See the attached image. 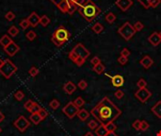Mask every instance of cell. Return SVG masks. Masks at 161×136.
I'll return each instance as SVG.
<instances>
[{
  "label": "cell",
  "mask_w": 161,
  "mask_h": 136,
  "mask_svg": "<svg viewBox=\"0 0 161 136\" xmlns=\"http://www.w3.org/2000/svg\"><path fill=\"white\" fill-rule=\"evenodd\" d=\"M91 29L93 30V32H95L96 34H101L104 30V25H102L101 23H95L94 25H92Z\"/></svg>",
  "instance_id": "cell-24"
},
{
  "label": "cell",
  "mask_w": 161,
  "mask_h": 136,
  "mask_svg": "<svg viewBox=\"0 0 161 136\" xmlns=\"http://www.w3.org/2000/svg\"><path fill=\"white\" fill-rule=\"evenodd\" d=\"M41 106L38 103H36V102H34V104L31 107V109L29 110V113H38L41 110Z\"/></svg>",
  "instance_id": "cell-28"
},
{
  "label": "cell",
  "mask_w": 161,
  "mask_h": 136,
  "mask_svg": "<svg viewBox=\"0 0 161 136\" xmlns=\"http://www.w3.org/2000/svg\"><path fill=\"white\" fill-rule=\"evenodd\" d=\"M24 97H25V93L21 90L17 91L14 93V98H16V100H18V101H22L24 99Z\"/></svg>",
  "instance_id": "cell-34"
},
{
  "label": "cell",
  "mask_w": 161,
  "mask_h": 136,
  "mask_svg": "<svg viewBox=\"0 0 161 136\" xmlns=\"http://www.w3.org/2000/svg\"><path fill=\"white\" fill-rule=\"evenodd\" d=\"M105 76H108V78L111 79V83L114 87L120 88L122 87L124 83V76L121 75H115V76H109L108 74H105Z\"/></svg>",
  "instance_id": "cell-11"
},
{
  "label": "cell",
  "mask_w": 161,
  "mask_h": 136,
  "mask_svg": "<svg viewBox=\"0 0 161 136\" xmlns=\"http://www.w3.org/2000/svg\"><path fill=\"white\" fill-rule=\"evenodd\" d=\"M135 96L139 101H141V103H145V102L152 96V93L148 90L147 88L143 89H139V90L135 93Z\"/></svg>",
  "instance_id": "cell-10"
},
{
  "label": "cell",
  "mask_w": 161,
  "mask_h": 136,
  "mask_svg": "<svg viewBox=\"0 0 161 136\" xmlns=\"http://www.w3.org/2000/svg\"><path fill=\"white\" fill-rule=\"evenodd\" d=\"M130 54H131V52L129 51L128 48H124V49L121 51V55H122V56L126 57V58H128L130 56Z\"/></svg>",
  "instance_id": "cell-50"
},
{
  "label": "cell",
  "mask_w": 161,
  "mask_h": 136,
  "mask_svg": "<svg viewBox=\"0 0 161 136\" xmlns=\"http://www.w3.org/2000/svg\"><path fill=\"white\" fill-rule=\"evenodd\" d=\"M13 125L20 132H25L29 127V126H30V121H29L27 118H25L24 115H20L14 121Z\"/></svg>",
  "instance_id": "cell-9"
},
{
  "label": "cell",
  "mask_w": 161,
  "mask_h": 136,
  "mask_svg": "<svg viewBox=\"0 0 161 136\" xmlns=\"http://www.w3.org/2000/svg\"><path fill=\"white\" fill-rule=\"evenodd\" d=\"M77 86H78L79 89H81V90H85V89H87V87H88V83H87L86 80L81 79V80H80V81L78 82Z\"/></svg>",
  "instance_id": "cell-41"
},
{
  "label": "cell",
  "mask_w": 161,
  "mask_h": 136,
  "mask_svg": "<svg viewBox=\"0 0 161 136\" xmlns=\"http://www.w3.org/2000/svg\"><path fill=\"white\" fill-rule=\"evenodd\" d=\"M127 62H128V58H126V57H124V56H121L118 58V62L120 63L121 65H125Z\"/></svg>",
  "instance_id": "cell-42"
},
{
  "label": "cell",
  "mask_w": 161,
  "mask_h": 136,
  "mask_svg": "<svg viewBox=\"0 0 161 136\" xmlns=\"http://www.w3.org/2000/svg\"><path fill=\"white\" fill-rule=\"evenodd\" d=\"M1 132H2V127H0V133H1Z\"/></svg>",
  "instance_id": "cell-55"
},
{
  "label": "cell",
  "mask_w": 161,
  "mask_h": 136,
  "mask_svg": "<svg viewBox=\"0 0 161 136\" xmlns=\"http://www.w3.org/2000/svg\"><path fill=\"white\" fill-rule=\"evenodd\" d=\"M136 32L137 31L135 30L133 25L131 24L130 22L124 23V25H121V27L119 28V29H118V33L120 34V35L124 38V40H125V41L131 40V38L135 35Z\"/></svg>",
  "instance_id": "cell-7"
},
{
  "label": "cell",
  "mask_w": 161,
  "mask_h": 136,
  "mask_svg": "<svg viewBox=\"0 0 161 136\" xmlns=\"http://www.w3.org/2000/svg\"><path fill=\"white\" fill-rule=\"evenodd\" d=\"M25 37H27V39L28 41L32 42V41L35 40V38L37 37V34H36V32L34 30H29L27 34H25Z\"/></svg>",
  "instance_id": "cell-30"
},
{
  "label": "cell",
  "mask_w": 161,
  "mask_h": 136,
  "mask_svg": "<svg viewBox=\"0 0 161 136\" xmlns=\"http://www.w3.org/2000/svg\"><path fill=\"white\" fill-rule=\"evenodd\" d=\"M3 62H4V61H2L1 58H0V68H1V66H2V64H3Z\"/></svg>",
  "instance_id": "cell-54"
},
{
  "label": "cell",
  "mask_w": 161,
  "mask_h": 136,
  "mask_svg": "<svg viewBox=\"0 0 161 136\" xmlns=\"http://www.w3.org/2000/svg\"><path fill=\"white\" fill-rule=\"evenodd\" d=\"M79 112V108L77 106H75L74 101H70L62 108V113L65 114V115L70 118V119H73L75 116L77 115V113Z\"/></svg>",
  "instance_id": "cell-8"
},
{
  "label": "cell",
  "mask_w": 161,
  "mask_h": 136,
  "mask_svg": "<svg viewBox=\"0 0 161 136\" xmlns=\"http://www.w3.org/2000/svg\"><path fill=\"white\" fill-rule=\"evenodd\" d=\"M76 90V85L73 81H67L63 85V91H64L67 95H73Z\"/></svg>",
  "instance_id": "cell-15"
},
{
  "label": "cell",
  "mask_w": 161,
  "mask_h": 136,
  "mask_svg": "<svg viewBox=\"0 0 161 136\" xmlns=\"http://www.w3.org/2000/svg\"><path fill=\"white\" fill-rule=\"evenodd\" d=\"M33 104H34V101L29 99V100H27V101H25V102L24 107H25V110H28V112H29V110L31 109V107L33 106Z\"/></svg>",
  "instance_id": "cell-43"
},
{
  "label": "cell",
  "mask_w": 161,
  "mask_h": 136,
  "mask_svg": "<svg viewBox=\"0 0 161 136\" xmlns=\"http://www.w3.org/2000/svg\"><path fill=\"white\" fill-rule=\"evenodd\" d=\"M50 23V19L47 15H42L40 18V25H41L42 27H47Z\"/></svg>",
  "instance_id": "cell-27"
},
{
  "label": "cell",
  "mask_w": 161,
  "mask_h": 136,
  "mask_svg": "<svg viewBox=\"0 0 161 136\" xmlns=\"http://www.w3.org/2000/svg\"><path fill=\"white\" fill-rule=\"evenodd\" d=\"M105 127L108 132H115V130H117V126L114 124V122H110L108 124L105 125Z\"/></svg>",
  "instance_id": "cell-31"
},
{
  "label": "cell",
  "mask_w": 161,
  "mask_h": 136,
  "mask_svg": "<svg viewBox=\"0 0 161 136\" xmlns=\"http://www.w3.org/2000/svg\"><path fill=\"white\" fill-rule=\"evenodd\" d=\"M28 74L34 78V76H38V74H39V69H38L36 66H31V68L28 71Z\"/></svg>",
  "instance_id": "cell-36"
},
{
  "label": "cell",
  "mask_w": 161,
  "mask_h": 136,
  "mask_svg": "<svg viewBox=\"0 0 161 136\" xmlns=\"http://www.w3.org/2000/svg\"><path fill=\"white\" fill-rule=\"evenodd\" d=\"M8 33L10 34L11 37H15L19 34V29L17 27H15V25H11V27L8 28Z\"/></svg>",
  "instance_id": "cell-26"
},
{
  "label": "cell",
  "mask_w": 161,
  "mask_h": 136,
  "mask_svg": "<svg viewBox=\"0 0 161 136\" xmlns=\"http://www.w3.org/2000/svg\"><path fill=\"white\" fill-rule=\"evenodd\" d=\"M151 112L155 114L156 117L161 118V100L157 101L156 103L151 108Z\"/></svg>",
  "instance_id": "cell-18"
},
{
  "label": "cell",
  "mask_w": 161,
  "mask_h": 136,
  "mask_svg": "<svg viewBox=\"0 0 161 136\" xmlns=\"http://www.w3.org/2000/svg\"><path fill=\"white\" fill-rule=\"evenodd\" d=\"M95 133H96L97 136H105L108 133V131L107 127H105V125L100 124L99 127L95 130Z\"/></svg>",
  "instance_id": "cell-20"
},
{
  "label": "cell",
  "mask_w": 161,
  "mask_h": 136,
  "mask_svg": "<svg viewBox=\"0 0 161 136\" xmlns=\"http://www.w3.org/2000/svg\"><path fill=\"white\" fill-rule=\"evenodd\" d=\"M158 34H159V36H160V38H161V30H160V31L158 32Z\"/></svg>",
  "instance_id": "cell-56"
},
{
  "label": "cell",
  "mask_w": 161,
  "mask_h": 136,
  "mask_svg": "<svg viewBox=\"0 0 161 136\" xmlns=\"http://www.w3.org/2000/svg\"><path fill=\"white\" fill-rule=\"evenodd\" d=\"M77 11L80 15L88 22H92L101 12L100 8L97 7L92 0H85L83 5L80 6Z\"/></svg>",
  "instance_id": "cell-3"
},
{
  "label": "cell",
  "mask_w": 161,
  "mask_h": 136,
  "mask_svg": "<svg viewBox=\"0 0 161 136\" xmlns=\"http://www.w3.org/2000/svg\"><path fill=\"white\" fill-rule=\"evenodd\" d=\"M115 5L122 11H128L129 8L133 6L132 0H116Z\"/></svg>",
  "instance_id": "cell-12"
},
{
  "label": "cell",
  "mask_w": 161,
  "mask_h": 136,
  "mask_svg": "<svg viewBox=\"0 0 161 136\" xmlns=\"http://www.w3.org/2000/svg\"><path fill=\"white\" fill-rule=\"evenodd\" d=\"M38 113L40 114V116L41 117L42 120H44V119H45L46 117L48 116V112H47V110H46L45 109H44V108H41V110H40V112Z\"/></svg>",
  "instance_id": "cell-46"
},
{
  "label": "cell",
  "mask_w": 161,
  "mask_h": 136,
  "mask_svg": "<svg viewBox=\"0 0 161 136\" xmlns=\"http://www.w3.org/2000/svg\"><path fill=\"white\" fill-rule=\"evenodd\" d=\"M137 86L139 87V89L147 88V82H146V80L143 79H139V81L137 82Z\"/></svg>",
  "instance_id": "cell-38"
},
{
  "label": "cell",
  "mask_w": 161,
  "mask_h": 136,
  "mask_svg": "<svg viewBox=\"0 0 161 136\" xmlns=\"http://www.w3.org/2000/svg\"><path fill=\"white\" fill-rule=\"evenodd\" d=\"M54 5L63 13H68L72 15L74 12L78 10V8L83 5L85 0H50Z\"/></svg>",
  "instance_id": "cell-4"
},
{
  "label": "cell",
  "mask_w": 161,
  "mask_h": 136,
  "mask_svg": "<svg viewBox=\"0 0 161 136\" xmlns=\"http://www.w3.org/2000/svg\"><path fill=\"white\" fill-rule=\"evenodd\" d=\"M84 136H93V133H92V132H91V131H90V132H87V133L85 134Z\"/></svg>",
  "instance_id": "cell-53"
},
{
  "label": "cell",
  "mask_w": 161,
  "mask_h": 136,
  "mask_svg": "<svg viewBox=\"0 0 161 136\" xmlns=\"http://www.w3.org/2000/svg\"><path fill=\"white\" fill-rule=\"evenodd\" d=\"M12 42H13L12 39L8 35H7V34H5V35H3L1 38H0V45H1L3 47H5V46L11 44Z\"/></svg>",
  "instance_id": "cell-21"
},
{
  "label": "cell",
  "mask_w": 161,
  "mask_h": 136,
  "mask_svg": "<svg viewBox=\"0 0 161 136\" xmlns=\"http://www.w3.org/2000/svg\"><path fill=\"white\" fill-rule=\"evenodd\" d=\"M5 18L8 20V21H12V20H14L15 19V14H14V12H12V11H8L6 15H5Z\"/></svg>",
  "instance_id": "cell-44"
},
{
  "label": "cell",
  "mask_w": 161,
  "mask_h": 136,
  "mask_svg": "<svg viewBox=\"0 0 161 136\" xmlns=\"http://www.w3.org/2000/svg\"><path fill=\"white\" fill-rule=\"evenodd\" d=\"M29 120H30L34 125H39L40 123L42 121V119L40 116L39 113H31L30 117H29Z\"/></svg>",
  "instance_id": "cell-22"
},
{
  "label": "cell",
  "mask_w": 161,
  "mask_h": 136,
  "mask_svg": "<svg viewBox=\"0 0 161 136\" xmlns=\"http://www.w3.org/2000/svg\"><path fill=\"white\" fill-rule=\"evenodd\" d=\"M17 70H18L17 66L11 61V59H7L6 61H4L1 68H0V73H1V75L4 78L8 79L13 76V74L16 73Z\"/></svg>",
  "instance_id": "cell-6"
},
{
  "label": "cell",
  "mask_w": 161,
  "mask_h": 136,
  "mask_svg": "<svg viewBox=\"0 0 161 136\" xmlns=\"http://www.w3.org/2000/svg\"><path fill=\"white\" fill-rule=\"evenodd\" d=\"M90 115H91V113H89L88 110L85 109L79 110V112L77 113V116L81 121H86L87 119L90 117Z\"/></svg>",
  "instance_id": "cell-19"
},
{
  "label": "cell",
  "mask_w": 161,
  "mask_h": 136,
  "mask_svg": "<svg viewBox=\"0 0 161 136\" xmlns=\"http://www.w3.org/2000/svg\"><path fill=\"white\" fill-rule=\"evenodd\" d=\"M114 96H115V97L117 99H122V97L124 96V91H122V90H120V89H119V90H117L115 92Z\"/></svg>",
  "instance_id": "cell-45"
},
{
  "label": "cell",
  "mask_w": 161,
  "mask_h": 136,
  "mask_svg": "<svg viewBox=\"0 0 161 136\" xmlns=\"http://www.w3.org/2000/svg\"><path fill=\"white\" fill-rule=\"evenodd\" d=\"M71 37V33L69 30L64 28L63 25H59V27L53 32L52 36H51V41L53 44L59 47L65 44V42L69 40V38Z\"/></svg>",
  "instance_id": "cell-5"
},
{
  "label": "cell",
  "mask_w": 161,
  "mask_h": 136,
  "mask_svg": "<svg viewBox=\"0 0 161 136\" xmlns=\"http://www.w3.org/2000/svg\"><path fill=\"white\" fill-rule=\"evenodd\" d=\"M74 103H75V106H77L78 108H81L82 106L85 104V100L82 98L81 96H78V97H76V98L75 99Z\"/></svg>",
  "instance_id": "cell-33"
},
{
  "label": "cell",
  "mask_w": 161,
  "mask_h": 136,
  "mask_svg": "<svg viewBox=\"0 0 161 136\" xmlns=\"http://www.w3.org/2000/svg\"><path fill=\"white\" fill-rule=\"evenodd\" d=\"M116 15L113 13V12H108L107 14H105V21L108 23V24H113L114 22L116 21Z\"/></svg>",
  "instance_id": "cell-25"
},
{
  "label": "cell",
  "mask_w": 161,
  "mask_h": 136,
  "mask_svg": "<svg viewBox=\"0 0 161 136\" xmlns=\"http://www.w3.org/2000/svg\"><path fill=\"white\" fill-rule=\"evenodd\" d=\"M105 65L102 62L98 63V64L95 65V66H93V68H92V70L94 71L95 73L98 74V75L104 74L105 73Z\"/></svg>",
  "instance_id": "cell-23"
},
{
  "label": "cell",
  "mask_w": 161,
  "mask_h": 136,
  "mask_svg": "<svg viewBox=\"0 0 161 136\" xmlns=\"http://www.w3.org/2000/svg\"><path fill=\"white\" fill-rule=\"evenodd\" d=\"M148 41L150 42V44L154 46H157L161 42V38L159 36L158 32H153L148 38Z\"/></svg>",
  "instance_id": "cell-16"
},
{
  "label": "cell",
  "mask_w": 161,
  "mask_h": 136,
  "mask_svg": "<svg viewBox=\"0 0 161 136\" xmlns=\"http://www.w3.org/2000/svg\"><path fill=\"white\" fill-rule=\"evenodd\" d=\"M4 119H5V115H4L3 114V113L1 112V110H0V123L1 122H3V120Z\"/></svg>",
  "instance_id": "cell-51"
},
{
  "label": "cell",
  "mask_w": 161,
  "mask_h": 136,
  "mask_svg": "<svg viewBox=\"0 0 161 136\" xmlns=\"http://www.w3.org/2000/svg\"><path fill=\"white\" fill-rule=\"evenodd\" d=\"M149 127H150V125H149V123H148L147 121H145V120H141V131H146L148 129H149Z\"/></svg>",
  "instance_id": "cell-40"
},
{
  "label": "cell",
  "mask_w": 161,
  "mask_h": 136,
  "mask_svg": "<svg viewBox=\"0 0 161 136\" xmlns=\"http://www.w3.org/2000/svg\"><path fill=\"white\" fill-rule=\"evenodd\" d=\"M141 120H135L134 122H133V124H132V127H134L135 130H139V129H141Z\"/></svg>",
  "instance_id": "cell-48"
},
{
  "label": "cell",
  "mask_w": 161,
  "mask_h": 136,
  "mask_svg": "<svg viewBox=\"0 0 161 136\" xmlns=\"http://www.w3.org/2000/svg\"><path fill=\"white\" fill-rule=\"evenodd\" d=\"M91 114L100 124L105 126L110 122L115 121L122 114V110L108 96H105L98 104L91 109Z\"/></svg>",
  "instance_id": "cell-1"
},
{
  "label": "cell",
  "mask_w": 161,
  "mask_h": 136,
  "mask_svg": "<svg viewBox=\"0 0 161 136\" xmlns=\"http://www.w3.org/2000/svg\"><path fill=\"white\" fill-rule=\"evenodd\" d=\"M19 25H20V28L22 29H27L30 25H29L27 19H22L19 22Z\"/></svg>",
  "instance_id": "cell-35"
},
{
  "label": "cell",
  "mask_w": 161,
  "mask_h": 136,
  "mask_svg": "<svg viewBox=\"0 0 161 136\" xmlns=\"http://www.w3.org/2000/svg\"><path fill=\"white\" fill-rule=\"evenodd\" d=\"M139 63L145 68V69H149V68L154 64V59H153L150 56H148V55H146V56H144L141 61H139Z\"/></svg>",
  "instance_id": "cell-17"
},
{
  "label": "cell",
  "mask_w": 161,
  "mask_h": 136,
  "mask_svg": "<svg viewBox=\"0 0 161 136\" xmlns=\"http://www.w3.org/2000/svg\"><path fill=\"white\" fill-rule=\"evenodd\" d=\"M88 127H90L91 130H96L97 127H99V124H98V121L96 120V119H92L90 122L88 123Z\"/></svg>",
  "instance_id": "cell-29"
},
{
  "label": "cell",
  "mask_w": 161,
  "mask_h": 136,
  "mask_svg": "<svg viewBox=\"0 0 161 136\" xmlns=\"http://www.w3.org/2000/svg\"><path fill=\"white\" fill-rule=\"evenodd\" d=\"M101 62V59H100V58L98 57V56H94L91 59V63L93 65V66H95V65H97L98 63H100Z\"/></svg>",
  "instance_id": "cell-47"
},
{
  "label": "cell",
  "mask_w": 161,
  "mask_h": 136,
  "mask_svg": "<svg viewBox=\"0 0 161 136\" xmlns=\"http://www.w3.org/2000/svg\"><path fill=\"white\" fill-rule=\"evenodd\" d=\"M59 106H60V103H59V101L58 99H56V98L53 99L49 103V107L52 109V110H57L59 107Z\"/></svg>",
  "instance_id": "cell-32"
},
{
  "label": "cell",
  "mask_w": 161,
  "mask_h": 136,
  "mask_svg": "<svg viewBox=\"0 0 161 136\" xmlns=\"http://www.w3.org/2000/svg\"><path fill=\"white\" fill-rule=\"evenodd\" d=\"M90 51L85 47L84 45L81 42H78L69 52L68 57L77 66H82L86 62V59L90 57Z\"/></svg>",
  "instance_id": "cell-2"
},
{
  "label": "cell",
  "mask_w": 161,
  "mask_h": 136,
  "mask_svg": "<svg viewBox=\"0 0 161 136\" xmlns=\"http://www.w3.org/2000/svg\"><path fill=\"white\" fill-rule=\"evenodd\" d=\"M3 49L8 55V56L13 57L14 55L20 50V47H19L18 45L15 44L14 42H12L11 44H10V45H7V46H5V47H3Z\"/></svg>",
  "instance_id": "cell-13"
},
{
  "label": "cell",
  "mask_w": 161,
  "mask_h": 136,
  "mask_svg": "<svg viewBox=\"0 0 161 136\" xmlns=\"http://www.w3.org/2000/svg\"><path fill=\"white\" fill-rule=\"evenodd\" d=\"M139 3L141 4V6L144 8H150V4H151V0H138Z\"/></svg>",
  "instance_id": "cell-39"
},
{
  "label": "cell",
  "mask_w": 161,
  "mask_h": 136,
  "mask_svg": "<svg viewBox=\"0 0 161 136\" xmlns=\"http://www.w3.org/2000/svg\"><path fill=\"white\" fill-rule=\"evenodd\" d=\"M105 136H118L115 132H108Z\"/></svg>",
  "instance_id": "cell-52"
},
{
  "label": "cell",
  "mask_w": 161,
  "mask_h": 136,
  "mask_svg": "<svg viewBox=\"0 0 161 136\" xmlns=\"http://www.w3.org/2000/svg\"><path fill=\"white\" fill-rule=\"evenodd\" d=\"M40 18H41V17L38 15L35 11H33V12H31L30 14H29V16L27 17V19L28 21L29 25H30V27L36 28L37 25L40 24Z\"/></svg>",
  "instance_id": "cell-14"
},
{
  "label": "cell",
  "mask_w": 161,
  "mask_h": 136,
  "mask_svg": "<svg viewBox=\"0 0 161 136\" xmlns=\"http://www.w3.org/2000/svg\"><path fill=\"white\" fill-rule=\"evenodd\" d=\"M133 27L135 28V30L136 31H141L144 28V25L141 22V21H138V22H136L134 25H133Z\"/></svg>",
  "instance_id": "cell-37"
},
{
  "label": "cell",
  "mask_w": 161,
  "mask_h": 136,
  "mask_svg": "<svg viewBox=\"0 0 161 136\" xmlns=\"http://www.w3.org/2000/svg\"><path fill=\"white\" fill-rule=\"evenodd\" d=\"M160 3H161V0H151L150 8H156L157 6H159Z\"/></svg>",
  "instance_id": "cell-49"
}]
</instances>
